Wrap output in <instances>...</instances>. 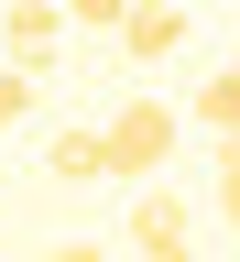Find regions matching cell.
<instances>
[{"label": "cell", "mask_w": 240, "mask_h": 262, "mask_svg": "<svg viewBox=\"0 0 240 262\" xmlns=\"http://www.w3.org/2000/svg\"><path fill=\"white\" fill-rule=\"evenodd\" d=\"M98 131H110V175H164V153L186 142V110L175 98H120Z\"/></svg>", "instance_id": "cell-1"}, {"label": "cell", "mask_w": 240, "mask_h": 262, "mask_svg": "<svg viewBox=\"0 0 240 262\" xmlns=\"http://www.w3.org/2000/svg\"><path fill=\"white\" fill-rule=\"evenodd\" d=\"M66 0H0V44H11V66H55V44H66Z\"/></svg>", "instance_id": "cell-2"}, {"label": "cell", "mask_w": 240, "mask_h": 262, "mask_svg": "<svg viewBox=\"0 0 240 262\" xmlns=\"http://www.w3.org/2000/svg\"><path fill=\"white\" fill-rule=\"evenodd\" d=\"M186 44V0H131V22H120V55L131 66H164Z\"/></svg>", "instance_id": "cell-3"}, {"label": "cell", "mask_w": 240, "mask_h": 262, "mask_svg": "<svg viewBox=\"0 0 240 262\" xmlns=\"http://www.w3.org/2000/svg\"><path fill=\"white\" fill-rule=\"evenodd\" d=\"M175 241H197V208L175 186H142V208H131V251H175Z\"/></svg>", "instance_id": "cell-4"}, {"label": "cell", "mask_w": 240, "mask_h": 262, "mask_svg": "<svg viewBox=\"0 0 240 262\" xmlns=\"http://www.w3.org/2000/svg\"><path fill=\"white\" fill-rule=\"evenodd\" d=\"M44 175L55 186H98V175H110V131H55V142H44Z\"/></svg>", "instance_id": "cell-5"}, {"label": "cell", "mask_w": 240, "mask_h": 262, "mask_svg": "<svg viewBox=\"0 0 240 262\" xmlns=\"http://www.w3.org/2000/svg\"><path fill=\"white\" fill-rule=\"evenodd\" d=\"M186 120L208 131V142H240V66H229V77H208V88L186 98Z\"/></svg>", "instance_id": "cell-6"}, {"label": "cell", "mask_w": 240, "mask_h": 262, "mask_svg": "<svg viewBox=\"0 0 240 262\" xmlns=\"http://www.w3.org/2000/svg\"><path fill=\"white\" fill-rule=\"evenodd\" d=\"M208 153H219V164H208V175H219V219L240 229V142H208Z\"/></svg>", "instance_id": "cell-7"}, {"label": "cell", "mask_w": 240, "mask_h": 262, "mask_svg": "<svg viewBox=\"0 0 240 262\" xmlns=\"http://www.w3.org/2000/svg\"><path fill=\"white\" fill-rule=\"evenodd\" d=\"M33 120V66H0V131Z\"/></svg>", "instance_id": "cell-8"}, {"label": "cell", "mask_w": 240, "mask_h": 262, "mask_svg": "<svg viewBox=\"0 0 240 262\" xmlns=\"http://www.w3.org/2000/svg\"><path fill=\"white\" fill-rule=\"evenodd\" d=\"M66 11H77L88 33H120V22H131V0H66Z\"/></svg>", "instance_id": "cell-9"}, {"label": "cell", "mask_w": 240, "mask_h": 262, "mask_svg": "<svg viewBox=\"0 0 240 262\" xmlns=\"http://www.w3.org/2000/svg\"><path fill=\"white\" fill-rule=\"evenodd\" d=\"M44 262H110V241H55Z\"/></svg>", "instance_id": "cell-10"}, {"label": "cell", "mask_w": 240, "mask_h": 262, "mask_svg": "<svg viewBox=\"0 0 240 262\" xmlns=\"http://www.w3.org/2000/svg\"><path fill=\"white\" fill-rule=\"evenodd\" d=\"M131 262H197V241H175V251H131Z\"/></svg>", "instance_id": "cell-11"}, {"label": "cell", "mask_w": 240, "mask_h": 262, "mask_svg": "<svg viewBox=\"0 0 240 262\" xmlns=\"http://www.w3.org/2000/svg\"><path fill=\"white\" fill-rule=\"evenodd\" d=\"M229 66H240V55H229Z\"/></svg>", "instance_id": "cell-12"}]
</instances>
